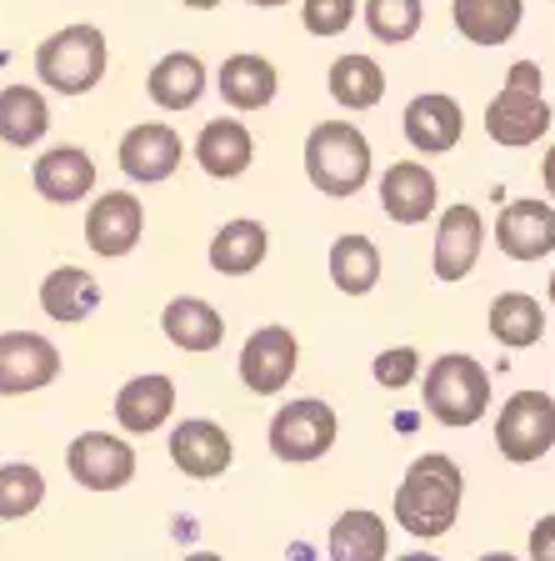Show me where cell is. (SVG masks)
Wrapping results in <instances>:
<instances>
[{"label": "cell", "mask_w": 555, "mask_h": 561, "mask_svg": "<svg viewBox=\"0 0 555 561\" xmlns=\"http://www.w3.org/2000/svg\"><path fill=\"white\" fill-rule=\"evenodd\" d=\"M461 496H465V477L451 456L426 451L411 461L405 481L395 486V522L411 531V537L430 541L446 537L461 516Z\"/></svg>", "instance_id": "cell-1"}, {"label": "cell", "mask_w": 555, "mask_h": 561, "mask_svg": "<svg viewBox=\"0 0 555 561\" xmlns=\"http://www.w3.org/2000/svg\"><path fill=\"white\" fill-rule=\"evenodd\" d=\"M305 175L325 196H356L370 181V140L346 121H321L305 140Z\"/></svg>", "instance_id": "cell-2"}, {"label": "cell", "mask_w": 555, "mask_h": 561, "mask_svg": "<svg viewBox=\"0 0 555 561\" xmlns=\"http://www.w3.org/2000/svg\"><path fill=\"white\" fill-rule=\"evenodd\" d=\"M105 66H111V50L95 25H66L35 50V76L60 95H85L91 85H101Z\"/></svg>", "instance_id": "cell-3"}, {"label": "cell", "mask_w": 555, "mask_h": 561, "mask_svg": "<svg viewBox=\"0 0 555 561\" xmlns=\"http://www.w3.org/2000/svg\"><path fill=\"white\" fill-rule=\"evenodd\" d=\"M486 130L496 146H535L551 130V105L541 95V66L516 60L506 76V91L486 105Z\"/></svg>", "instance_id": "cell-4"}, {"label": "cell", "mask_w": 555, "mask_h": 561, "mask_svg": "<svg viewBox=\"0 0 555 561\" xmlns=\"http://www.w3.org/2000/svg\"><path fill=\"white\" fill-rule=\"evenodd\" d=\"M490 407V376L475 356H440L426 371V411L440 426H475Z\"/></svg>", "instance_id": "cell-5"}, {"label": "cell", "mask_w": 555, "mask_h": 561, "mask_svg": "<svg viewBox=\"0 0 555 561\" xmlns=\"http://www.w3.org/2000/svg\"><path fill=\"white\" fill-rule=\"evenodd\" d=\"M496 446L506 461L525 467L555 446V401L545 391H516L496 416Z\"/></svg>", "instance_id": "cell-6"}, {"label": "cell", "mask_w": 555, "mask_h": 561, "mask_svg": "<svg viewBox=\"0 0 555 561\" xmlns=\"http://www.w3.org/2000/svg\"><path fill=\"white\" fill-rule=\"evenodd\" d=\"M331 446H336V411L315 397L290 401L270 421V451L280 461H321Z\"/></svg>", "instance_id": "cell-7"}, {"label": "cell", "mask_w": 555, "mask_h": 561, "mask_svg": "<svg viewBox=\"0 0 555 561\" xmlns=\"http://www.w3.org/2000/svg\"><path fill=\"white\" fill-rule=\"evenodd\" d=\"M66 467L85 491H120L136 477V446H126L111 432H85L70 442Z\"/></svg>", "instance_id": "cell-8"}, {"label": "cell", "mask_w": 555, "mask_h": 561, "mask_svg": "<svg viewBox=\"0 0 555 561\" xmlns=\"http://www.w3.org/2000/svg\"><path fill=\"white\" fill-rule=\"evenodd\" d=\"M60 376V351L35 331H5L0 336V397H25Z\"/></svg>", "instance_id": "cell-9"}, {"label": "cell", "mask_w": 555, "mask_h": 561, "mask_svg": "<svg viewBox=\"0 0 555 561\" xmlns=\"http://www.w3.org/2000/svg\"><path fill=\"white\" fill-rule=\"evenodd\" d=\"M296 356H301V346H296V336L286 327L251 331V341L241 346V381L251 386L255 397H276L296 376Z\"/></svg>", "instance_id": "cell-10"}, {"label": "cell", "mask_w": 555, "mask_h": 561, "mask_svg": "<svg viewBox=\"0 0 555 561\" xmlns=\"http://www.w3.org/2000/svg\"><path fill=\"white\" fill-rule=\"evenodd\" d=\"M140 231H146V206L130 191H105L85 216V241L95 256H126L136 251Z\"/></svg>", "instance_id": "cell-11"}, {"label": "cell", "mask_w": 555, "mask_h": 561, "mask_svg": "<svg viewBox=\"0 0 555 561\" xmlns=\"http://www.w3.org/2000/svg\"><path fill=\"white\" fill-rule=\"evenodd\" d=\"M486 245V221L475 206H451L436 226V280H465Z\"/></svg>", "instance_id": "cell-12"}, {"label": "cell", "mask_w": 555, "mask_h": 561, "mask_svg": "<svg viewBox=\"0 0 555 561\" xmlns=\"http://www.w3.org/2000/svg\"><path fill=\"white\" fill-rule=\"evenodd\" d=\"M496 241L510 261H541L555 251V206L545 201H510L496 221Z\"/></svg>", "instance_id": "cell-13"}, {"label": "cell", "mask_w": 555, "mask_h": 561, "mask_svg": "<svg viewBox=\"0 0 555 561\" xmlns=\"http://www.w3.org/2000/svg\"><path fill=\"white\" fill-rule=\"evenodd\" d=\"M171 461L185 471V477L210 481L235 461V446H231V436H226V426L196 416V421H181L171 432Z\"/></svg>", "instance_id": "cell-14"}, {"label": "cell", "mask_w": 555, "mask_h": 561, "mask_svg": "<svg viewBox=\"0 0 555 561\" xmlns=\"http://www.w3.org/2000/svg\"><path fill=\"white\" fill-rule=\"evenodd\" d=\"M181 165V136H175L171 126H161V121H146V126H130L126 136H120V171L130 175V181H146V186H155V181H165V175Z\"/></svg>", "instance_id": "cell-15"}, {"label": "cell", "mask_w": 555, "mask_h": 561, "mask_svg": "<svg viewBox=\"0 0 555 561\" xmlns=\"http://www.w3.org/2000/svg\"><path fill=\"white\" fill-rule=\"evenodd\" d=\"M461 130H465V116H461V101H451V95L426 91L405 105V140H411L416 151H426V156L455 151Z\"/></svg>", "instance_id": "cell-16"}, {"label": "cell", "mask_w": 555, "mask_h": 561, "mask_svg": "<svg viewBox=\"0 0 555 561\" xmlns=\"http://www.w3.org/2000/svg\"><path fill=\"white\" fill-rule=\"evenodd\" d=\"M31 181H35V191H41V201H50V206H76V201H85L95 191V165L81 146H56V151H46L35 161Z\"/></svg>", "instance_id": "cell-17"}, {"label": "cell", "mask_w": 555, "mask_h": 561, "mask_svg": "<svg viewBox=\"0 0 555 561\" xmlns=\"http://www.w3.org/2000/svg\"><path fill=\"white\" fill-rule=\"evenodd\" d=\"M381 206L391 221L401 226H420L436 210V175L420 161H395L381 181Z\"/></svg>", "instance_id": "cell-18"}, {"label": "cell", "mask_w": 555, "mask_h": 561, "mask_svg": "<svg viewBox=\"0 0 555 561\" xmlns=\"http://www.w3.org/2000/svg\"><path fill=\"white\" fill-rule=\"evenodd\" d=\"M175 411V381L171 376H136L116 391V421L130 436H151L155 426H165V416Z\"/></svg>", "instance_id": "cell-19"}, {"label": "cell", "mask_w": 555, "mask_h": 561, "mask_svg": "<svg viewBox=\"0 0 555 561\" xmlns=\"http://www.w3.org/2000/svg\"><path fill=\"white\" fill-rule=\"evenodd\" d=\"M255 156V140L251 130L241 126V121L231 116H216L200 126V140H196V161L206 175H216V181H231V175H241L245 165H251Z\"/></svg>", "instance_id": "cell-20"}, {"label": "cell", "mask_w": 555, "mask_h": 561, "mask_svg": "<svg viewBox=\"0 0 555 561\" xmlns=\"http://www.w3.org/2000/svg\"><path fill=\"white\" fill-rule=\"evenodd\" d=\"M95 306H101V280L85 266H56L46 276V286H41V311H46L50 321H60V327L85 321Z\"/></svg>", "instance_id": "cell-21"}, {"label": "cell", "mask_w": 555, "mask_h": 561, "mask_svg": "<svg viewBox=\"0 0 555 561\" xmlns=\"http://www.w3.org/2000/svg\"><path fill=\"white\" fill-rule=\"evenodd\" d=\"M161 327L171 336V346H181V351H216L226 341L220 311L210 301H200V296H175L161 311Z\"/></svg>", "instance_id": "cell-22"}, {"label": "cell", "mask_w": 555, "mask_h": 561, "mask_svg": "<svg viewBox=\"0 0 555 561\" xmlns=\"http://www.w3.org/2000/svg\"><path fill=\"white\" fill-rule=\"evenodd\" d=\"M525 0H455V31L471 46H506L521 31Z\"/></svg>", "instance_id": "cell-23"}, {"label": "cell", "mask_w": 555, "mask_h": 561, "mask_svg": "<svg viewBox=\"0 0 555 561\" xmlns=\"http://www.w3.org/2000/svg\"><path fill=\"white\" fill-rule=\"evenodd\" d=\"M146 85H151V101L161 111H190L200 101V91H206V66L190 50H171V56H161L151 66Z\"/></svg>", "instance_id": "cell-24"}, {"label": "cell", "mask_w": 555, "mask_h": 561, "mask_svg": "<svg viewBox=\"0 0 555 561\" xmlns=\"http://www.w3.org/2000/svg\"><path fill=\"white\" fill-rule=\"evenodd\" d=\"M266 251H270L266 226L241 216V221H226L216 231V241H210V266H216L220 276H251V271L266 261Z\"/></svg>", "instance_id": "cell-25"}, {"label": "cell", "mask_w": 555, "mask_h": 561, "mask_svg": "<svg viewBox=\"0 0 555 561\" xmlns=\"http://www.w3.org/2000/svg\"><path fill=\"white\" fill-rule=\"evenodd\" d=\"M220 95L235 111H261L276 101V66L266 56H231L220 66Z\"/></svg>", "instance_id": "cell-26"}, {"label": "cell", "mask_w": 555, "mask_h": 561, "mask_svg": "<svg viewBox=\"0 0 555 561\" xmlns=\"http://www.w3.org/2000/svg\"><path fill=\"white\" fill-rule=\"evenodd\" d=\"M490 336L500 341L506 351H525L545 336V311L535 296L525 291H506L490 301Z\"/></svg>", "instance_id": "cell-27"}, {"label": "cell", "mask_w": 555, "mask_h": 561, "mask_svg": "<svg viewBox=\"0 0 555 561\" xmlns=\"http://www.w3.org/2000/svg\"><path fill=\"white\" fill-rule=\"evenodd\" d=\"M50 130L46 95L31 85H5L0 91V140L5 146H35Z\"/></svg>", "instance_id": "cell-28"}, {"label": "cell", "mask_w": 555, "mask_h": 561, "mask_svg": "<svg viewBox=\"0 0 555 561\" xmlns=\"http://www.w3.org/2000/svg\"><path fill=\"white\" fill-rule=\"evenodd\" d=\"M391 551V531L375 512H340L331 526V557L336 561H381Z\"/></svg>", "instance_id": "cell-29"}, {"label": "cell", "mask_w": 555, "mask_h": 561, "mask_svg": "<svg viewBox=\"0 0 555 561\" xmlns=\"http://www.w3.org/2000/svg\"><path fill=\"white\" fill-rule=\"evenodd\" d=\"M331 280L346 296H366L381 280V251H375V241L370 236H340L331 245Z\"/></svg>", "instance_id": "cell-30"}, {"label": "cell", "mask_w": 555, "mask_h": 561, "mask_svg": "<svg viewBox=\"0 0 555 561\" xmlns=\"http://www.w3.org/2000/svg\"><path fill=\"white\" fill-rule=\"evenodd\" d=\"M331 95H336L346 111H370V105H381V95H385L381 66L370 56H340L336 66H331Z\"/></svg>", "instance_id": "cell-31"}, {"label": "cell", "mask_w": 555, "mask_h": 561, "mask_svg": "<svg viewBox=\"0 0 555 561\" xmlns=\"http://www.w3.org/2000/svg\"><path fill=\"white\" fill-rule=\"evenodd\" d=\"M41 502H46V477L41 471L25 467V461L0 467V522H21Z\"/></svg>", "instance_id": "cell-32"}, {"label": "cell", "mask_w": 555, "mask_h": 561, "mask_svg": "<svg viewBox=\"0 0 555 561\" xmlns=\"http://www.w3.org/2000/svg\"><path fill=\"white\" fill-rule=\"evenodd\" d=\"M420 0H366V25L385 46H405L420 31Z\"/></svg>", "instance_id": "cell-33"}, {"label": "cell", "mask_w": 555, "mask_h": 561, "mask_svg": "<svg viewBox=\"0 0 555 561\" xmlns=\"http://www.w3.org/2000/svg\"><path fill=\"white\" fill-rule=\"evenodd\" d=\"M301 21L311 35H340L350 21H356V0H305Z\"/></svg>", "instance_id": "cell-34"}, {"label": "cell", "mask_w": 555, "mask_h": 561, "mask_svg": "<svg viewBox=\"0 0 555 561\" xmlns=\"http://www.w3.org/2000/svg\"><path fill=\"white\" fill-rule=\"evenodd\" d=\"M416 376H420L416 346H395V351H381V356H375V381H381L385 391H401V386H411Z\"/></svg>", "instance_id": "cell-35"}, {"label": "cell", "mask_w": 555, "mask_h": 561, "mask_svg": "<svg viewBox=\"0 0 555 561\" xmlns=\"http://www.w3.org/2000/svg\"><path fill=\"white\" fill-rule=\"evenodd\" d=\"M531 557L555 561V516H541V522L531 526Z\"/></svg>", "instance_id": "cell-36"}, {"label": "cell", "mask_w": 555, "mask_h": 561, "mask_svg": "<svg viewBox=\"0 0 555 561\" xmlns=\"http://www.w3.org/2000/svg\"><path fill=\"white\" fill-rule=\"evenodd\" d=\"M541 175H545V191H551V196H555V146H551V151H545V161H541Z\"/></svg>", "instance_id": "cell-37"}, {"label": "cell", "mask_w": 555, "mask_h": 561, "mask_svg": "<svg viewBox=\"0 0 555 561\" xmlns=\"http://www.w3.org/2000/svg\"><path fill=\"white\" fill-rule=\"evenodd\" d=\"M190 11H210V5H220V0H185Z\"/></svg>", "instance_id": "cell-38"}, {"label": "cell", "mask_w": 555, "mask_h": 561, "mask_svg": "<svg viewBox=\"0 0 555 561\" xmlns=\"http://www.w3.org/2000/svg\"><path fill=\"white\" fill-rule=\"evenodd\" d=\"M251 5H261V11H270V5H286V0H251Z\"/></svg>", "instance_id": "cell-39"}, {"label": "cell", "mask_w": 555, "mask_h": 561, "mask_svg": "<svg viewBox=\"0 0 555 561\" xmlns=\"http://www.w3.org/2000/svg\"><path fill=\"white\" fill-rule=\"evenodd\" d=\"M551 306H555V276H551Z\"/></svg>", "instance_id": "cell-40"}]
</instances>
